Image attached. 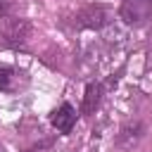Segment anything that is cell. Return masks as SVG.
<instances>
[{
  "label": "cell",
  "instance_id": "4",
  "mask_svg": "<svg viewBox=\"0 0 152 152\" xmlns=\"http://www.w3.org/2000/svg\"><path fill=\"white\" fill-rule=\"evenodd\" d=\"M142 135H145V124L138 121V119H131V121H126V124L119 128L114 142H116L119 150H133V147L142 140Z\"/></svg>",
  "mask_w": 152,
  "mask_h": 152
},
{
  "label": "cell",
  "instance_id": "8",
  "mask_svg": "<svg viewBox=\"0 0 152 152\" xmlns=\"http://www.w3.org/2000/svg\"><path fill=\"white\" fill-rule=\"evenodd\" d=\"M10 10H12V2L10 0H0V17H10Z\"/></svg>",
  "mask_w": 152,
  "mask_h": 152
},
{
  "label": "cell",
  "instance_id": "3",
  "mask_svg": "<svg viewBox=\"0 0 152 152\" xmlns=\"http://www.w3.org/2000/svg\"><path fill=\"white\" fill-rule=\"evenodd\" d=\"M109 21V14L104 7L100 5H88V7H81L76 14H74V26L76 28H102L104 24Z\"/></svg>",
  "mask_w": 152,
  "mask_h": 152
},
{
  "label": "cell",
  "instance_id": "7",
  "mask_svg": "<svg viewBox=\"0 0 152 152\" xmlns=\"http://www.w3.org/2000/svg\"><path fill=\"white\" fill-rule=\"evenodd\" d=\"M19 71L10 64H0V90L2 93H14L17 83H19Z\"/></svg>",
  "mask_w": 152,
  "mask_h": 152
},
{
  "label": "cell",
  "instance_id": "6",
  "mask_svg": "<svg viewBox=\"0 0 152 152\" xmlns=\"http://www.w3.org/2000/svg\"><path fill=\"white\" fill-rule=\"evenodd\" d=\"M102 95H104L102 83H88L86 86V95H83V104H81V114L83 116L95 114L97 107H100V102H102Z\"/></svg>",
  "mask_w": 152,
  "mask_h": 152
},
{
  "label": "cell",
  "instance_id": "5",
  "mask_svg": "<svg viewBox=\"0 0 152 152\" xmlns=\"http://www.w3.org/2000/svg\"><path fill=\"white\" fill-rule=\"evenodd\" d=\"M52 126L57 128V133H71V128H74V124H76V109L69 104V102H64L59 109H55L52 112Z\"/></svg>",
  "mask_w": 152,
  "mask_h": 152
},
{
  "label": "cell",
  "instance_id": "2",
  "mask_svg": "<svg viewBox=\"0 0 152 152\" xmlns=\"http://www.w3.org/2000/svg\"><path fill=\"white\" fill-rule=\"evenodd\" d=\"M152 17V0H121L119 5V19H124V24L135 26L142 24Z\"/></svg>",
  "mask_w": 152,
  "mask_h": 152
},
{
  "label": "cell",
  "instance_id": "9",
  "mask_svg": "<svg viewBox=\"0 0 152 152\" xmlns=\"http://www.w3.org/2000/svg\"><path fill=\"white\" fill-rule=\"evenodd\" d=\"M45 147H50V140H48V142H40V145H33V147H28V150H24V152H43Z\"/></svg>",
  "mask_w": 152,
  "mask_h": 152
},
{
  "label": "cell",
  "instance_id": "1",
  "mask_svg": "<svg viewBox=\"0 0 152 152\" xmlns=\"http://www.w3.org/2000/svg\"><path fill=\"white\" fill-rule=\"evenodd\" d=\"M0 36H2V45H7V48H21L31 38V24L26 19H21V17H5Z\"/></svg>",
  "mask_w": 152,
  "mask_h": 152
}]
</instances>
